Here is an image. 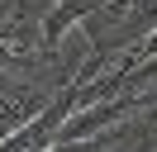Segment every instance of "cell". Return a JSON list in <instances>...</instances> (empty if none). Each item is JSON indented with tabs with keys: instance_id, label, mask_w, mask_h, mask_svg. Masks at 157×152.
Wrapping results in <instances>:
<instances>
[{
	"instance_id": "obj_1",
	"label": "cell",
	"mask_w": 157,
	"mask_h": 152,
	"mask_svg": "<svg viewBox=\"0 0 157 152\" xmlns=\"http://www.w3.org/2000/svg\"><path fill=\"white\" fill-rule=\"evenodd\" d=\"M133 52H138V66H143V62H157V24H152V33H147L143 43H133Z\"/></svg>"
},
{
	"instance_id": "obj_2",
	"label": "cell",
	"mask_w": 157,
	"mask_h": 152,
	"mask_svg": "<svg viewBox=\"0 0 157 152\" xmlns=\"http://www.w3.org/2000/svg\"><path fill=\"white\" fill-rule=\"evenodd\" d=\"M0 66H24V57L14 52V48L5 43V38H0Z\"/></svg>"
},
{
	"instance_id": "obj_3",
	"label": "cell",
	"mask_w": 157,
	"mask_h": 152,
	"mask_svg": "<svg viewBox=\"0 0 157 152\" xmlns=\"http://www.w3.org/2000/svg\"><path fill=\"white\" fill-rule=\"evenodd\" d=\"M138 104H143L147 114H157V86H152V90H143V95H138Z\"/></svg>"
}]
</instances>
